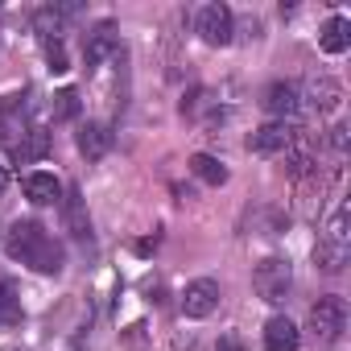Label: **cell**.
<instances>
[{"instance_id": "7c38bea8", "label": "cell", "mask_w": 351, "mask_h": 351, "mask_svg": "<svg viewBox=\"0 0 351 351\" xmlns=\"http://www.w3.org/2000/svg\"><path fill=\"white\" fill-rule=\"evenodd\" d=\"M298 343H302V330L285 314H277V318L265 322V347L269 351H298Z\"/></svg>"}, {"instance_id": "ba28073f", "label": "cell", "mask_w": 351, "mask_h": 351, "mask_svg": "<svg viewBox=\"0 0 351 351\" xmlns=\"http://www.w3.org/2000/svg\"><path fill=\"white\" fill-rule=\"evenodd\" d=\"M261 108H265L273 120H293V116H298V108H302L298 83H269V87H265Z\"/></svg>"}, {"instance_id": "7a4b0ae2", "label": "cell", "mask_w": 351, "mask_h": 351, "mask_svg": "<svg viewBox=\"0 0 351 351\" xmlns=\"http://www.w3.org/2000/svg\"><path fill=\"white\" fill-rule=\"evenodd\" d=\"M351 256V211L339 207L326 223V232L318 236V248H314V261L326 269V273H339Z\"/></svg>"}, {"instance_id": "7402d4cb", "label": "cell", "mask_w": 351, "mask_h": 351, "mask_svg": "<svg viewBox=\"0 0 351 351\" xmlns=\"http://www.w3.org/2000/svg\"><path fill=\"white\" fill-rule=\"evenodd\" d=\"M215 351H248V347H244V339H240V335H223V339L215 343Z\"/></svg>"}, {"instance_id": "e0dca14e", "label": "cell", "mask_w": 351, "mask_h": 351, "mask_svg": "<svg viewBox=\"0 0 351 351\" xmlns=\"http://www.w3.org/2000/svg\"><path fill=\"white\" fill-rule=\"evenodd\" d=\"M339 99H343V87H339L335 79H314V83H310V108H314V112L326 116V112L339 108Z\"/></svg>"}, {"instance_id": "9a60e30c", "label": "cell", "mask_w": 351, "mask_h": 351, "mask_svg": "<svg viewBox=\"0 0 351 351\" xmlns=\"http://www.w3.org/2000/svg\"><path fill=\"white\" fill-rule=\"evenodd\" d=\"M191 173H195L199 182H207V186H223V182H228L223 161L211 157V153H195V157H191Z\"/></svg>"}, {"instance_id": "9c48e42d", "label": "cell", "mask_w": 351, "mask_h": 351, "mask_svg": "<svg viewBox=\"0 0 351 351\" xmlns=\"http://www.w3.org/2000/svg\"><path fill=\"white\" fill-rule=\"evenodd\" d=\"M25 199L34 203V207H50V203H62V182L54 178V173H46V169H34V173H25Z\"/></svg>"}, {"instance_id": "ac0fdd59", "label": "cell", "mask_w": 351, "mask_h": 351, "mask_svg": "<svg viewBox=\"0 0 351 351\" xmlns=\"http://www.w3.org/2000/svg\"><path fill=\"white\" fill-rule=\"evenodd\" d=\"M13 322H21V306H17L13 285L0 277V326H13Z\"/></svg>"}, {"instance_id": "8fae6325", "label": "cell", "mask_w": 351, "mask_h": 351, "mask_svg": "<svg viewBox=\"0 0 351 351\" xmlns=\"http://www.w3.org/2000/svg\"><path fill=\"white\" fill-rule=\"evenodd\" d=\"M46 153H50V132H46V128H25L21 141L13 145V161H17V165H34V161H42Z\"/></svg>"}, {"instance_id": "d6986e66", "label": "cell", "mask_w": 351, "mask_h": 351, "mask_svg": "<svg viewBox=\"0 0 351 351\" xmlns=\"http://www.w3.org/2000/svg\"><path fill=\"white\" fill-rule=\"evenodd\" d=\"M75 116H79V91L66 87L54 95V120H75Z\"/></svg>"}, {"instance_id": "5bb4252c", "label": "cell", "mask_w": 351, "mask_h": 351, "mask_svg": "<svg viewBox=\"0 0 351 351\" xmlns=\"http://www.w3.org/2000/svg\"><path fill=\"white\" fill-rule=\"evenodd\" d=\"M318 46H322V54H343L351 46V21L347 17H330L322 25V34H318Z\"/></svg>"}, {"instance_id": "6da1fadb", "label": "cell", "mask_w": 351, "mask_h": 351, "mask_svg": "<svg viewBox=\"0 0 351 351\" xmlns=\"http://www.w3.org/2000/svg\"><path fill=\"white\" fill-rule=\"evenodd\" d=\"M5 248L17 265H29L38 273H58L62 269V244L38 219H17L5 236Z\"/></svg>"}, {"instance_id": "44dd1931", "label": "cell", "mask_w": 351, "mask_h": 351, "mask_svg": "<svg viewBox=\"0 0 351 351\" xmlns=\"http://www.w3.org/2000/svg\"><path fill=\"white\" fill-rule=\"evenodd\" d=\"M330 145H335V153H339V157L347 153V128H343V124H335V128H330Z\"/></svg>"}, {"instance_id": "277c9868", "label": "cell", "mask_w": 351, "mask_h": 351, "mask_svg": "<svg viewBox=\"0 0 351 351\" xmlns=\"http://www.w3.org/2000/svg\"><path fill=\"white\" fill-rule=\"evenodd\" d=\"M289 285H293V269H289V261H281V256H265V261L252 269V289H256L265 302H281V298L289 293Z\"/></svg>"}, {"instance_id": "4fadbf2b", "label": "cell", "mask_w": 351, "mask_h": 351, "mask_svg": "<svg viewBox=\"0 0 351 351\" xmlns=\"http://www.w3.org/2000/svg\"><path fill=\"white\" fill-rule=\"evenodd\" d=\"M62 219H66V232H71L75 240H87V236H91L87 203H83V195H79V191H71V195L62 199Z\"/></svg>"}, {"instance_id": "2e32d148", "label": "cell", "mask_w": 351, "mask_h": 351, "mask_svg": "<svg viewBox=\"0 0 351 351\" xmlns=\"http://www.w3.org/2000/svg\"><path fill=\"white\" fill-rule=\"evenodd\" d=\"M116 50V29L112 25H99L91 38H87V46H83V58H87V66H99L108 54Z\"/></svg>"}, {"instance_id": "603a6c76", "label": "cell", "mask_w": 351, "mask_h": 351, "mask_svg": "<svg viewBox=\"0 0 351 351\" xmlns=\"http://www.w3.org/2000/svg\"><path fill=\"white\" fill-rule=\"evenodd\" d=\"M5 191H9V169L0 165V195H5Z\"/></svg>"}, {"instance_id": "3957f363", "label": "cell", "mask_w": 351, "mask_h": 351, "mask_svg": "<svg viewBox=\"0 0 351 351\" xmlns=\"http://www.w3.org/2000/svg\"><path fill=\"white\" fill-rule=\"evenodd\" d=\"M310 330H314L318 343H339L343 330H347V302L335 298V293L318 298V302L310 306Z\"/></svg>"}, {"instance_id": "30bf717a", "label": "cell", "mask_w": 351, "mask_h": 351, "mask_svg": "<svg viewBox=\"0 0 351 351\" xmlns=\"http://www.w3.org/2000/svg\"><path fill=\"white\" fill-rule=\"evenodd\" d=\"M75 145H79V153H83L87 161H99V157L112 149V128L99 124V120H87V124L75 132Z\"/></svg>"}, {"instance_id": "ffe728a7", "label": "cell", "mask_w": 351, "mask_h": 351, "mask_svg": "<svg viewBox=\"0 0 351 351\" xmlns=\"http://www.w3.org/2000/svg\"><path fill=\"white\" fill-rule=\"evenodd\" d=\"M46 58H50V71H66V50L58 38H46Z\"/></svg>"}, {"instance_id": "5b68a950", "label": "cell", "mask_w": 351, "mask_h": 351, "mask_svg": "<svg viewBox=\"0 0 351 351\" xmlns=\"http://www.w3.org/2000/svg\"><path fill=\"white\" fill-rule=\"evenodd\" d=\"M293 136H298V124L293 120H269V124H261L248 136V149L261 153V157H273V153H285L293 145Z\"/></svg>"}, {"instance_id": "8992f818", "label": "cell", "mask_w": 351, "mask_h": 351, "mask_svg": "<svg viewBox=\"0 0 351 351\" xmlns=\"http://www.w3.org/2000/svg\"><path fill=\"white\" fill-rule=\"evenodd\" d=\"M195 29L207 46H228L232 42V9L228 5H203Z\"/></svg>"}, {"instance_id": "52a82bcc", "label": "cell", "mask_w": 351, "mask_h": 351, "mask_svg": "<svg viewBox=\"0 0 351 351\" xmlns=\"http://www.w3.org/2000/svg\"><path fill=\"white\" fill-rule=\"evenodd\" d=\"M215 306H219V285L211 277H199L182 289V314L186 318H207Z\"/></svg>"}]
</instances>
